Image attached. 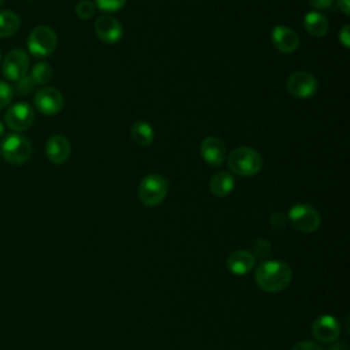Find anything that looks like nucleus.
Masks as SVG:
<instances>
[{
  "instance_id": "20e7f679",
  "label": "nucleus",
  "mask_w": 350,
  "mask_h": 350,
  "mask_svg": "<svg viewBox=\"0 0 350 350\" xmlns=\"http://www.w3.org/2000/svg\"><path fill=\"white\" fill-rule=\"evenodd\" d=\"M57 44L56 33L52 27L41 25L34 27L27 38V48L33 56L46 57L49 56Z\"/></svg>"
},
{
  "instance_id": "393cba45",
  "label": "nucleus",
  "mask_w": 350,
  "mask_h": 350,
  "mask_svg": "<svg viewBox=\"0 0 350 350\" xmlns=\"http://www.w3.org/2000/svg\"><path fill=\"white\" fill-rule=\"evenodd\" d=\"M94 4L101 11L115 12V11H119L126 4V0H96Z\"/></svg>"
},
{
  "instance_id": "6ab92c4d",
  "label": "nucleus",
  "mask_w": 350,
  "mask_h": 350,
  "mask_svg": "<svg viewBox=\"0 0 350 350\" xmlns=\"http://www.w3.org/2000/svg\"><path fill=\"white\" fill-rule=\"evenodd\" d=\"M130 137L137 145L149 146L154 139V131L148 122L137 120L130 127Z\"/></svg>"
},
{
  "instance_id": "412c9836",
  "label": "nucleus",
  "mask_w": 350,
  "mask_h": 350,
  "mask_svg": "<svg viewBox=\"0 0 350 350\" xmlns=\"http://www.w3.org/2000/svg\"><path fill=\"white\" fill-rule=\"evenodd\" d=\"M30 77L36 85H45L52 78V67L45 62H40L34 66Z\"/></svg>"
},
{
  "instance_id": "dca6fc26",
  "label": "nucleus",
  "mask_w": 350,
  "mask_h": 350,
  "mask_svg": "<svg viewBox=\"0 0 350 350\" xmlns=\"http://www.w3.org/2000/svg\"><path fill=\"white\" fill-rule=\"evenodd\" d=\"M256 258L249 250H235L227 257V268L234 275H246L254 267Z\"/></svg>"
},
{
  "instance_id": "a211bd4d",
  "label": "nucleus",
  "mask_w": 350,
  "mask_h": 350,
  "mask_svg": "<svg viewBox=\"0 0 350 350\" xmlns=\"http://www.w3.org/2000/svg\"><path fill=\"white\" fill-rule=\"evenodd\" d=\"M304 27L312 37L320 38L328 31V21L320 11H309L304 16Z\"/></svg>"
},
{
  "instance_id": "9d476101",
  "label": "nucleus",
  "mask_w": 350,
  "mask_h": 350,
  "mask_svg": "<svg viewBox=\"0 0 350 350\" xmlns=\"http://www.w3.org/2000/svg\"><path fill=\"white\" fill-rule=\"evenodd\" d=\"M34 104H36V108L41 113L52 116V115H56L62 111V108L64 105V98L56 88L48 86V88L40 89L36 93Z\"/></svg>"
},
{
  "instance_id": "5701e85b",
  "label": "nucleus",
  "mask_w": 350,
  "mask_h": 350,
  "mask_svg": "<svg viewBox=\"0 0 350 350\" xmlns=\"http://www.w3.org/2000/svg\"><path fill=\"white\" fill-rule=\"evenodd\" d=\"M94 12H96V4L89 0H81L75 5V14L79 19H89L94 15Z\"/></svg>"
},
{
  "instance_id": "f03ea898",
  "label": "nucleus",
  "mask_w": 350,
  "mask_h": 350,
  "mask_svg": "<svg viewBox=\"0 0 350 350\" xmlns=\"http://www.w3.org/2000/svg\"><path fill=\"white\" fill-rule=\"evenodd\" d=\"M227 165L231 172L241 176H253L260 172L262 168V157L261 154L249 146L235 148L228 159Z\"/></svg>"
},
{
  "instance_id": "9b49d317",
  "label": "nucleus",
  "mask_w": 350,
  "mask_h": 350,
  "mask_svg": "<svg viewBox=\"0 0 350 350\" xmlns=\"http://www.w3.org/2000/svg\"><path fill=\"white\" fill-rule=\"evenodd\" d=\"M312 335L323 343L335 342L340 335V324L334 316L323 314L313 321Z\"/></svg>"
},
{
  "instance_id": "4468645a",
  "label": "nucleus",
  "mask_w": 350,
  "mask_h": 350,
  "mask_svg": "<svg viewBox=\"0 0 350 350\" xmlns=\"http://www.w3.org/2000/svg\"><path fill=\"white\" fill-rule=\"evenodd\" d=\"M271 40L275 48L283 53L295 52L299 46V38L297 33L288 26L278 25L271 31Z\"/></svg>"
},
{
  "instance_id": "1a4fd4ad",
  "label": "nucleus",
  "mask_w": 350,
  "mask_h": 350,
  "mask_svg": "<svg viewBox=\"0 0 350 350\" xmlns=\"http://www.w3.org/2000/svg\"><path fill=\"white\" fill-rule=\"evenodd\" d=\"M4 120L8 129L14 131H23L33 124L34 111L27 103H16L7 109Z\"/></svg>"
},
{
  "instance_id": "2eb2a0df",
  "label": "nucleus",
  "mask_w": 350,
  "mask_h": 350,
  "mask_svg": "<svg viewBox=\"0 0 350 350\" xmlns=\"http://www.w3.org/2000/svg\"><path fill=\"white\" fill-rule=\"evenodd\" d=\"M45 153L46 157L49 159V161L55 163V164H63L64 161H67V159L70 157L71 153V145L70 141L60 134L52 135L45 145Z\"/></svg>"
},
{
  "instance_id": "ddd939ff",
  "label": "nucleus",
  "mask_w": 350,
  "mask_h": 350,
  "mask_svg": "<svg viewBox=\"0 0 350 350\" xmlns=\"http://www.w3.org/2000/svg\"><path fill=\"white\" fill-rule=\"evenodd\" d=\"M200 152H201L204 161L213 167L221 165L226 159V154H227L224 142L220 138L213 137V135L205 137L202 139V142L200 145Z\"/></svg>"
},
{
  "instance_id": "7c9ffc66",
  "label": "nucleus",
  "mask_w": 350,
  "mask_h": 350,
  "mask_svg": "<svg viewBox=\"0 0 350 350\" xmlns=\"http://www.w3.org/2000/svg\"><path fill=\"white\" fill-rule=\"evenodd\" d=\"M339 10L345 14L349 15L350 14V0H336Z\"/></svg>"
},
{
  "instance_id": "f257e3e1",
  "label": "nucleus",
  "mask_w": 350,
  "mask_h": 350,
  "mask_svg": "<svg viewBox=\"0 0 350 350\" xmlns=\"http://www.w3.org/2000/svg\"><path fill=\"white\" fill-rule=\"evenodd\" d=\"M254 279L261 290L267 293H278L291 283L293 272L284 261L264 260L257 267Z\"/></svg>"
},
{
  "instance_id": "423d86ee",
  "label": "nucleus",
  "mask_w": 350,
  "mask_h": 350,
  "mask_svg": "<svg viewBox=\"0 0 350 350\" xmlns=\"http://www.w3.org/2000/svg\"><path fill=\"white\" fill-rule=\"evenodd\" d=\"M291 226L301 232H313L320 226V213L309 204H297L291 206L287 216Z\"/></svg>"
},
{
  "instance_id": "b1692460",
  "label": "nucleus",
  "mask_w": 350,
  "mask_h": 350,
  "mask_svg": "<svg viewBox=\"0 0 350 350\" xmlns=\"http://www.w3.org/2000/svg\"><path fill=\"white\" fill-rule=\"evenodd\" d=\"M34 88H36V83H34V81L31 79V77H30V75H25L23 78H21L19 81H16L15 88H12V89H14V92H16V94H19V96H26V94H29Z\"/></svg>"
},
{
  "instance_id": "a878e982",
  "label": "nucleus",
  "mask_w": 350,
  "mask_h": 350,
  "mask_svg": "<svg viewBox=\"0 0 350 350\" xmlns=\"http://www.w3.org/2000/svg\"><path fill=\"white\" fill-rule=\"evenodd\" d=\"M14 97V89L4 81H0V109L5 108Z\"/></svg>"
},
{
  "instance_id": "f8f14e48",
  "label": "nucleus",
  "mask_w": 350,
  "mask_h": 350,
  "mask_svg": "<svg viewBox=\"0 0 350 350\" xmlns=\"http://www.w3.org/2000/svg\"><path fill=\"white\" fill-rule=\"evenodd\" d=\"M94 31L97 37L105 44H115L123 36L120 22L109 15H101L94 22Z\"/></svg>"
},
{
  "instance_id": "2f4dec72",
  "label": "nucleus",
  "mask_w": 350,
  "mask_h": 350,
  "mask_svg": "<svg viewBox=\"0 0 350 350\" xmlns=\"http://www.w3.org/2000/svg\"><path fill=\"white\" fill-rule=\"evenodd\" d=\"M3 133H4V126H3V123H1V120H0V137L3 135Z\"/></svg>"
},
{
  "instance_id": "f3484780",
  "label": "nucleus",
  "mask_w": 350,
  "mask_h": 350,
  "mask_svg": "<svg viewBox=\"0 0 350 350\" xmlns=\"http://www.w3.org/2000/svg\"><path fill=\"white\" fill-rule=\"evenodd\" d=\"M235 186V179L234 176L227 172V171H220L217 174H215L211 180H209V191L215 196V197H226L228 196Z\"/></svg>"
},
{
  "instance_id": "7ed1b4c3",
  "label": "nucleus",
  "mask_w": 350,
  "mask_h": 350,
  "mask_svg": "<svg viewBox=\"0 0 350 350\" xmlns=\"http://www.w3.org/2000/svg\"><path fill=\"white\" fill-rule=\"evenodd\" d=\"M168 193V180L159 174H149L142 178L138 186L139 201L146 206H156L163 202Z\"/></svg>"
},
{
  "instance_id": "4be33fe9",
  "label": "nucleus",
  "mask_w": 350,
  "mask_h": 350,
  "mask_svg": "<svg viewBox=\"0 0 350 350\" xmlns=\"http://www.w3.org/2000/svg\"><path fill=\"white\" fill-rule=\"evenodd\" d=\"M254 258H260V260H265L267 257L271 256V243L264 239V238H258L254 241L253 243V252H252Z\"/></svg>"
},
{
  "instance_id": "bb28decb",
  "label": "nucleus",
  "mask_w": 350,
  "mask_h": 350,
  "mask_svg": "<svg viewBox=\"0 0 350 350\" xmlns=\"http://www.w3.org/2000/svg\"><path fill=\"white\" fill-rule=\"evenodd\" d=\"M286 223H287V217L283 213H280V212H275L269 217L271 227H273L276 230H282L286 226Z\"/></svg>"
},
{
  "instance_id": "39448f33",
  "label": "nucleus",
  "mask_w": 350,
  "mask_h": 350,
  "mask_svg": "<svg viewBox=\"0 0 350 350\" xmlns=\"http://www.w3.org/2000/svg\"><path fill=\"white\" fill-rule=\"evenodd\" d=\"M1 154L11 164H23L31 156V144L22 134H10L1 142Z\"/></svg>"
},
{
  "instance_id": "aec40b11",
  "label": "nucleus",
  "mask_w": 350,
  "mask_h": 350,
  "mask_svg": "<svg viewBox=\"0 0 350 350\" xmlns=\"http://www.w3.org/2000/svg\"><path fill=\"white\" fill-rule=\"evenodd\" d=\"M21 26V19L18 14L10 10L0 11V38L14 36Z\"/></svg>"
},
{
  "instance_id": "0eeeda50",
  "label": "nucleus",
  "mask_w": 350,
  "mask_h": 350,
  "mask_svg": "<svg viewBox=\"0 0 350 350\" xmlns=\"http://www.w3.org/2000/svg\"><path fill=\"white\" fill-rule=\"evenodd\" d=\"M27 68H29V56L21 48H15L10 51L3 59L1 71L8 81H14V82L19 81L26 75Z\"/></svg>"
},
{
  "instance_id": "6e6552de",
  "label": "nucleus",
  "mask_w": 350,
  "mask_h": 350,
  "mask_svg": "<svg viewBox=\"0 0 350 350\" xmlns=\"http://www.w3.org/2000/svg\"><path fill=\"white\" fill-rule=\"evenodd\" d=\"M287 92L297 98H308L313 96L319 88L317 79L308 71L293 72L286 82Z\"/></svg>"
},
{
  "instance_id": "c756f323",
  "label": "nucleus",
  "mask_w": 350,
  "mask_h": 350,
  "mask_svg": "<svg viewBox=\"0 0 350 350\" xmlns=\"http://www.w3.org/2000/svg\"><path fill=\"white\" fill-rule=\"evenodd\" d=\"M339 41L345 48L350 46V34H349V26L345 25L342 30L339 31Z\"/></svg>"
},
{
  "instance_id": "cd10ccee",
  "label": "nucleus",
  "mask_w": 350,
  "mask_h": 350,
  "mask_svg": "<svg viewBox=\"0 0 350 350\" xmlns=\"http://www.w3.org/2000/svg\"><path fill=\"white\" fill-rule=\"evenodd\" d=\"M308 3L314 8V11L329 10L332 7L334 0H308Z\"/></svg>"
},
{
  "instance_id": "473e14b6",
  "label": "nucleus",
  "mask_w": 350,
  "mask_h": 350,
  "mask_svg": "<svg viewBox=\"0 0 350 350\" xmlns=\"http://www.w3.org/2000/svg\"><path fill=\"white\" fill-rule=\"evenodd\" d=\"M4 1H5V0H0V7L4 4Z\"/></svg>"
},
{
  "instance_id": "c85d7f7f",
  "label": "nucleus",
  "mask_w": 350,
  "mask_h": 350,
  "mask_svg": "<svg viewBox=\"0 0 350 350\" xmlns=\"http://www.w3.org/2000/svg\"><path fill=\"white\" fill-rule=\"evenodd\" d=\"M293 350H323L317 343L314 342H310V340H304V342H299L297 343Z\"/></svg>"
}]
</instances>
